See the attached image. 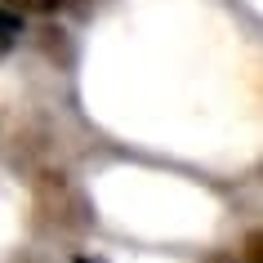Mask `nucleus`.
<instances>
[{"mask_svg": "<svg viewBox=\"0 0 263 263\" xmlns=\"http://www.w3.org/2000/svg\"><path fill=\"white\" fill-rule=\"evenodd\" d=\"M5 9L9 14H54V9H63V0H5Z\"/></svg>", "mask_w": 263, "mask_h": 263, "instance_id": "nucleus-1", "label": "nucleus"}, {"mask_svg": "<svg viewBox=\"0 0 263 263\" xmlns=\"http://www.w3.org/2000/svg\"><path fill=\"white\" fill-rule=\"evenodd\" d=\"M18 31H23V18H18V14H9V9L0 5V54H5V49L14 45V36H18Z\"/></svg>", "mask_w": 263, "mask_h": 263, "instance_id": "nucleus-2", "label": "nucleus"}, {"mask_svg": "<svg viewBox=\"0 0 263 263\" xmlns=\"http://www.w3.org/2000/svg\"><path fill=\"white\" fill-rule=\"evenodd\" d=\"M76 263H94V259H76Z\"/></svg>", "mask_w": 263, "mask_h": 263, "instance_id": "nucleus-3", "label": "nucleus"}]
</instances>
